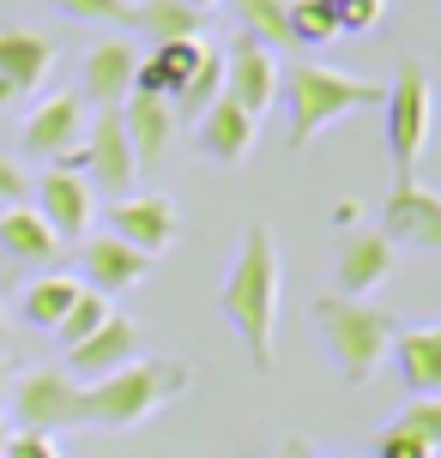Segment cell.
Returning a JSON list of instances; mask_svg holds the SVG:
<instances>
[{"label":"cell","instance_id":"1","mask_svg":"<svg viewBox=\"0 0 441 458\" xmlns=\"http://www.w3.org/2000/svg\"><path fill=\"white\" fill-rule=\"evenodd\" d=\"M218 314L230 320L255 368H272V338H279V235H272V224H260V217L242 224L236 259L218 290Z\"/></svg>","mask_w":441,"mask_h":458},{"label":"cell","instance_id":"2","mask_svg":"<svg viewBox=\"0 0 441 458\" xmlns=\"http://www.w3.org/2000/svg\"><path fill=\"white\" fill-rule=\"evenodd\" d=\"M387 85H375L363 72H345V67H326V61H297V67L279 72V103L290 109V151L315 145V139L345 121L350 109H381Z\"/></svg>","mask_w":441,"mask_h":458},{"label":"cell","instance_id":"3","mask_svg":"<svg viewBox=\"0 0 441 458\" xmlns=\"http://www.w3.org/2000/svg\"><path fill=\"white\" fill-rule=\"evenodd\" d=\"M194 386L187 362L176 356H151V362H127L116 374H103L79 392V428H140L145 416H158L169 398H182Z\"/></svg>","mask_w":441,"mask_h":458},{"label":"cell","instance_id":"4","mask_svg":"<svg viewBox=\"0 0 441 458\" xmlns=\"http://www.w3.org/2000/svg\"><path fill=\"white\" fill-rule=\"evenodd\" d=\"M315 326H321V344L339 380L345 386H369L387 350H393V332H399V314L393 308H375V301H350V296H321L315 301Z\"/></svg>","mask_w":441,"mask_h":458},{"label":"cell","instance_id":"5","mask_svg":"<svg viewBox=\"0 0 441 458\" xmlns=\"http://www.w3.org/2000/svg\"><path fill=\"white\" fill-rule=\"evenodd\" d=\"M381 114H387V157L399 175H411L423 145H429V121H436V85H429V67L418 55L399 61V79L381 97Z\"/></svg>","mask_w":441,"mask_h":458},{"label":"cell","instance_id":"6","mask_svg":"<svg viewBox=\"0 0 441 458\" xmlns=\"http://www.w3.org/2000/svg\"><path fill=\"white\" fill-rule=\"evenodd\" d=\"M79 380L67 368H30L19 386H13V416H19V435H61L79 428Z\"/></svg>","mask_w":441,"mask_h":458},{"label":"cell","instance_id":"7","mask_svg":"<svg viewBox=\"0 0 441 458\" xmlns=\"http://www.w3.org/2000/svg\"><path fill=\"white\" fill-rule=\"evenodd\" d=\"M218 55H224V97L260 121V114L279 103V72H284L279 55H272L266 43H255L248 30H236L230 48H218Z\"/></svg>","mask_w":441,"mask_h":458},{"label":"cell","instance_id":"8","mask_svg":"<svg viewBox=\"0 0 441 458\" xmlns=\"http://www.w3.org/2000/svg\"><path fill=\"white\" fill-rule=\"evenodd\" d=\"M79 169H91L85 182H91V187H109V199L134 193L140 163H134L127 133H121V109H97V121L85 127V139H79Z\"/></svg>","mask_w":441,"mask_h":458},{"label":"cell","instance_id":"9","mask_svg":"<svg viewBox=\"0 0 441 458\" xmlns=\"http://www.w3.org/2000/svg\"><path fill=\"white\" fill-rule=\"evenodd\" d=\"M37 217H43L61 242H85V229H91V211H97V199H91V182H85V169H73V163H55V169H43L37 175Z\"/></svg>","mask_w":441,"mask_h":458},{"label":"cell","instance_id":"10","mask_svg":"<svg viewBox=\"0 0 441 458\" xmlns=\"http://www.w3.org/2000/svg\"><path fill=\"white\" fill-rule=\"evenodd\" d=\"M109 235L140 248L145 259H158L176 235H182V217H176V199L169 193H121L109 206Z\"/></svg>","mask_w":441,"mask_h":458},{"label":"cell","instance_id":"11","mask_svg":"<svg viewBox=\"0 0 441 458\" xmlns=\"http://www.w3.org/2000/svg\"><path fill=\"white\" fill-rule=\"evenodd\" d=\"M399 266V248L381 235V229H345V248H339V259H333V296H350L363 301L369 290H381L387 277H393Z\"/></svg>","mask_w":441,"mask_h":458},{"label":"cell","instance_id":"12","mask_svg":"<svg viewBox=\"0 0 441 458\" xmlns=\"http://www.w3.org/2000/svg\"><path fill=\"white\" fill-rule=\"evenodd\" d=\"M381 235L387 242H411L423 253H441V193L418 187L411 175H399L393 193H387V206H381Z\"/></svg>","mask_w":441,"mask_h":458},{"label":"cell","instance_id":"13","mask_svg":"<svg viewBox=\"0 0 441 458\" xmlns=\"http://www.w3.org/2000/svg\"><path fill=\"white\" fill-rule=\"evenodd\" d=\"M79 139H85V103H79L73 91H55V97H43V103L30 109V121H24V157L73 163Z\"/></svg>","mask_w":441,"mask_h":458},{"label":"cell","instance_id":"14","mask_svg":"<svg viewBox=\"0 0 441 458\" xmlns=\"http://www.w3.org/2000/svg\"><path fill=\"white\" fill-rule=\"evenodd\" d=\"M134 72H140V48L127 37H97L85 48V72H79V97H91L97 109H121L134 97Z\"/></svg>","mask_w":441,"mask_h":458},{"label":"cell","instance_id":"15","mask_svg":"<svg viewBox=\"0 0 441 458\" xmlns=\"http://www.w3.org/2000/svg\"><path fill=\"white\" fill-rule=\"evenodd\" d=\"M79 272H85V290L121 296V290H140L145 277H151V259L103 229V235H85V242H79Z\"/></svg>","mask_w":441,"mask_h":458},{"label":"cell","instance_id":"16","mask_svg":"<svg viewBox=\"0 0 441 458\" xmlns=\"http://www.w3.org/2000/svg\"><path fill=\"white\" fill-rule=\"evenodd\" d=\"M127 362H140V326L127 320V314H109L85 344H73L61 368H67L79 386H91V380H103V374H116Z\"/></svg>","mask_w":441,"mask_h":458},{"label":"cell","instance_id":"17","mask_svg":"<svg viewBox=\"0 0 441 458\" xmlns=\"http://www.w3.org/2000/svg\"><path fill=\"white\" fill-rule=\"evenodd\" d=\"M48 61H55V43L43 30H0V109L37 91Z\"/></svg>","mask_w":441,"mask_h":458},{"label":"cell","instance_id":"18","mask_svg":"<svg viewBox=\"0 0 441 458\" xmlns=\"http://www.w3.org/2000/svg\"><path fill=\"white\" fill-rule=\"evenodd\" d=\"M387 362H399V380L411 398H441V320L436 326H399Z\"/></svg>","mask_w":441,"mask_h":458},{"label":"cell","instance_id":"19","mask_svg":"<svg viewBox=\"0 0 441 458\" xmlns=\"http://www.w3.org/2000/svg\"><path fill=\"white\" fill-rule=\"evenodd\" d=\"M255 133H260V121L248 109H236L230 97L206 103V114H200V151L212 163H242L255 151Z\"/></svg>","mask_w":441,"mask_h":458},{"label":"cell","instance_id":"20","mask_svg":"<svg viewBox=\"0 0 441 458\" xmlns=\"http://www.w3.org/2000/svg\"><path fill=\"white\" fill-rule=\"evenodd\" d=\"M200 48L206 43H158L151 55H140V72H134V91L145 97H163V103H176L194 67H200Z\"/></svg>","mask_w":441,"mask_h":458},{"label":"cell","instance_id":"21","mask_svg":"<svg viewBox=\"0 0 441 458\" xmlns=\"http://www.w3.org/2000/svg\"><path fill=\"white\" fill-rule=\"evenodd\" d=\"M0 253H13L19 266H55L61 259V235L30 206H6L0 211Z\"/></svg>","mask_w":441,"mask_h":458},{"label":"cell","instance_id":"22","mask_svg":"<svg viewBox=\"0 0 441 458\" xmlns=\"http://www.w3.org/2000/svg\"><path fill=\"white\" fill-rule=\"evenodd\" d=\"M169 103L163 97H145V91H134L127 103H121V133H127V145H134V163H158L163 157V145H169Z\"/></svg>","mask_w":441,"mask_h":458},{"label":"cell","instance_id":"23","mask_svg":"<svg viewBox=\"0 0 441 458\" xmlns=\"http://www.w3.org/2000/svg\"><path fill=\"white\" fill-rule=\"evenodd\" d=\"M134 24H140L151 43H200L206 13H194L182 0H140V6H134Z\"/></svg>","mask_w":441,"mask_h":458},{"label":"cell","instance_id":"24","mask_svg":"<svg viewBox=\"0 0 441 458\" xmlns=\"http://www.w3.org/2000/svg\"><path fill=\"white\" fill-rule=\"evenodd\" d=\"M79 277H67V272H43L30 290H24V320L37 326V332H55V326L67 320V308L79 301Z\"/></svg>","mask_w":441,"mask_h":458},{"label":"cell","instance_id":"25","mask_svg":"<svg viewBox=\"0 0 441 458\" xmlns=\"http://www.w3.org/2000/svg\"><path fill=\"white\" fill-rule=\"evenodd\" d=\"M224 97V55L218 48H200V67H194V79H187L182 91H176V103H169V114H206V103H218Z\"/></svg>","mask_w":441,"mask_h":458},{"label":"cell","instance_id":"26","mask_svg":"<svg viewBox=\"0 0 441 458\" xmlns=\"http://www.w3.org/2000/svg\"><path fill=\"white\" fill-rule=\"evenodd\" d=\"M284 24H290V43L302 48H321L339 37V19H333L326 0H284Z\"/></svg>","mask_w":441,"mask_h":458},{"label":"cell","instance_id":"27","mask_svg":"<svg viewBox=\"0 0 441 458\" xmlns=\"http://www.w3.org/2000/svg\"><path fill=\"white\" fill-rule=\"evenodd\" d=\"M236 19H242V30H248L255 43L272 48V55L290 43V24H284V0H236Z\"/></svg>","mask_w":441,"mask_h":458},{"label":"cell","instance_id":"28","mask_svg":"<svg viewBox=\"0 0 441 458\" xmlns=\"http://www.w3.org/2000/svg\"><path fill=\"white\" fill-rule=\"evenodd\" d=\"M116 308H109V296H97V290H79V301L67 308V320L55 326V338H61V350H73V344H85L97 332V326L109 320Z\"/></svg>","mask_w":441,"mask_h":458},{"label":"cell","instance_id":"29","mask_svg":"<svg viewBox=\"0 0 441 458\" xmlns=\"http://www.w3.org/2000/svg\"><path fill=\"white\" fill-rule=\"evenodd\" d=\"M399 428L418 435L429 453H441V398H411V404L399 411Z\"/></svg>","mask_w":441,"mask_h":458},{"label":"cell","instance_id":"30","mask_svg":"<svg viewBox=\"0 0 441 458\" xmlns=\"http://www.w3.org/2000/svg\"><path fill=\"white\" fill-rule=\"evenodd\" d=\"M79 24H134V0H55Z\"/></svg>","mask_w":441,"mask_h":458},{"label":"cell","instance_id":"31","mask_svg":"<svg viewBox=\"0 0 441 458\" xmlns=\"http://www.w3.org/2000/svg\"><path fill=\"white\" fill-rule=\"evenodd\" d=\"M333 19H339V37L345 30H375L381 24V0H326Z\"/></svg>","mask_w":441,"mask_h":458},{"label":"cell","instance_id":"32","mask_svg":"<svg viewBox=\"0 0 441 458\" xmlns=\"http://www.w3.org/2000/svg\"><path fill=\"white\" fill-rule=\"evenodd\" d=\"M375 458H436L429 446H423L418 435H405V428H381V440H375Z\"/></svg>","mask_w":441,"mask_h":458},{"label":"cell","instance_id":"33","mask_svg":"<svg viewBox=\"0 0 441 458\" xmlns=\"http://www.w3.org/2000/svg\"><path fill=\"white\" fill-rule=\"evenodd\" d=\"M24 193H30V175H24L13 157H0V211H6V206H24Z\"/></svg>","mask_w":441,"mask_h":458},{"label":"cell","instance_id":"34","mask_svg":"<svg viewBox=\"0 0 441 458\" xmlns=\"http://www.w3.org/2000/svg\"><path fill=\"white\" fill-rule=\"evenodd\" d=\"M6 458H61L48 435H13L6 440Z\"/></svg>","mask_w":441,"mask_h":458},{"label":"cell","instance_id":"35","mask_svg":"<svg viewBox=\"0 0 441 458\" xmlns=\"http://www.w3.org/2000/svg\"><path fill=\"white\" fill-rule=\"evenodd\" d=\"M357 217H363V211L350 206V199H339V206H333V224H339V229H357Z\"/></svg>","mask_w":441,"mask_h":458},{"label":"cell","instance_id":"36","mask_svg":"<svg viewBox=\"0 0 441 458\" xmlns=\"http://www.w3.org/2000/svg\"><path fill=\"white\" fill-rule=\"evenodd\" d=\"M279 458H321V453H308V446H297V440H284V446H279Z\"/></svg>","mask_w":441,"mask_h":458},{"label":"cell","instance_id":"37","mask_svg":"<svg viewBox=\"0 0 441 458\" xmlns=\"http://www.w3.org/2000/svg\"><path fill=\"white\" fill-rule=\"evenodd\" d=\"M6 392H13V374H6V362H0V398H6Z\"/></svg>","mask_w":441,"mask_h":458},{"label":"cell","instance_id":"38","mask_svg":"<svg viewBox=\"0 0 441 458\" xmlns=\"http://www.w3.org/2000/svg\"><path fill=\"white\" fill-rule=\"evenodd\" d=\"M182 6H194V13H206V6H218V0H182Z\"/></svg>","mask_w":441,"mask_h":458},{"label":"cell","instance_id":"39","mask_svg":"<svg viewBox=\"0 0 441 458\" xmlns=\"http://www.w3.org/2000/svg\"><path fill=\"white\" fill-rule=\"evenodd\" d=\"M6 440H13V428H6V422H0V458H6Z\"/></svg>","mask_w":441,"mask_h":458},{"label":"cell","instance_id":"40","mask_svg":"<svg viewBox=\"0 0 441 458\" xmlns=\"http://www.w3.org/2000/svg\"><path fill=\"white\" fill-rule=\"evenodd\" d=\"M0 344H6V314H0Z\"/></svg>","mask_w":441,"mask_h":458},{"label":"cell","instance_id":"41","mask_svg":"<svg viewBox=\"0 0 441 458\" xmlns=\"http://www.w3.org/2000/svg\"><path fill=\"white\" fill-rule=\"evenodd\" d=\"M134 6H140V0H134Z\"/></svg>","mask_w":441,"mask_h":458}]
</instances>
